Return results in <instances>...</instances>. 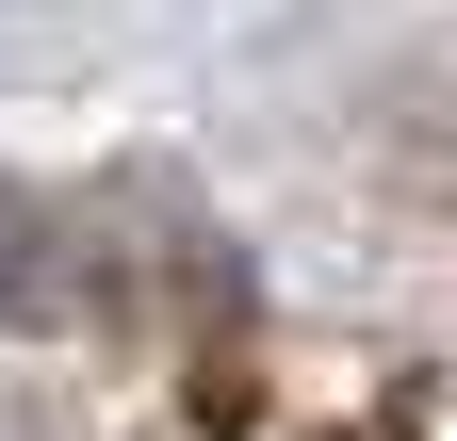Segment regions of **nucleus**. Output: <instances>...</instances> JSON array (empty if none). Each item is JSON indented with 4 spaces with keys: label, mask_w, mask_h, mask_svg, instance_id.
Returning a JSON list of instances; mask_svg holds the SVG:
<instances>
[{
    "label": "nucleus",
    "mask_w": 457,
    "mask_h": 441,
    "mask_svg": "<svg viewBox=\"0 0 457 441\" xmlns=\"http://www.w3.org/2000/svg\"><path fill=\"white\" fill-rule=\"evenodd\" d=\"M33 311H66V212L0 196V327H33Z\"/></svg>",
    "instance_id": "obj_1"
}]
</instances>
